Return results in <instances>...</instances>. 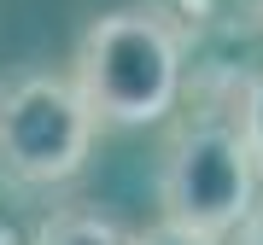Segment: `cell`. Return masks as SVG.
<instances>
[{
	"label": "cell",
	"mask_w": 263,
	"mask_h": 245,
	"mask_svg": "<svg viewBox=\"0 0 263 245\" xmlns=\"http://www.w3.org/2000/svg\"><path fill=\"white\" fill-rule=\"evenodd\" d=\"M158 205L170 228L205 245L234 239V228L257 210V164L240 134V105L234 111H193L170 134L158 164Z\"/></svg>",
	"instance_id": "2"
},
{
	"label": "cell",
	"mask_w": 263,
	"mask_h": 245,
	"mask_svg": "<svg viewBox=\"0 0 263 245\" xmlns=\"http://www.w3.org/2000/svg\"><path fill=\"white\" fill-rule=\"evenodd\" d=\"M129 239L135 234L117 216H105L100 205H65V210H53V216L35 228L29 245H129Z\"/></svg>",
	"instance_id": "4"
},
{
	"label": "cell",
	"mask_w": 263,
	"mask_h": 245,
	"mask_svg": "<svg viewBox=\"0 0 263 245\" xmlns=\"http://www.w3.org/2000/svg\"><path fill=\"white\" fill-rule=\"evenodd\" d=\"M187 82L181 29L158 6H117L82 29L70 58V88L100 129H146L176 111Z\"/></svg>",
	"instance_id": "1"
},
{
	"label": "cell",
	"mask_w": 263,
	"mask_h": 245,
	"mask_svg": "<svg viewBox=\"0 0 263 245\" xmlns=\"http://www.w3.org/2000/svg\"><path fill=\"white\" fill-rule=\"evenodd\" d=\"M100 122L88 117L70 76L12 70L0 76V181L65 187L88 170Z\"/></svg>",
	"instance_id": "3"
},
{
	"label": "cell",
	"mask_w": 263,
	"mask_h": 245,
	"mask_svg": "<svg viewBox=\"0 0 263 245\" xmlns=\"http://www.w3.org/2000/svg\"><path fill=\"white\" fill-rule=\"evenodd\" d=\"M129 245H205V239H193V234H181V228L158 222V228H146V234H135Z\"/></svg>",
	"instance_id": "6"
},
{
	"label": "cell",
	"mask_w": 263,
	"mask_h": 245,
	"mask_svg": "<svg viewBox=\"0 0 263 245\" xmlns=\"http://www.w3.org/2000/svg\"><path fill=\"white\" fill-rule=\"evenodd\" d=\"M234 234H240V245H263V216L252 210V216H246V222L234 228Z\"/></svg>",
	"instance_id": "7"
},
{
	"label": "cell",
	"mask_w": 263,
	"mask_h": 245,
	"mask_svg": "<svg viewBox=\"0 0 263 245\" xmlns=\"http://www.w3.org/2000/svg\"><path fill=\"white\" fill-rule=\"evenodd\" d=\"M240 134H246V152L257 164V181H263V76L240 88Z\"/></svg>",
	"instance_id": "5"
}]
</instances>
